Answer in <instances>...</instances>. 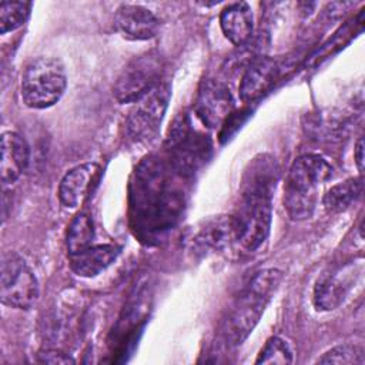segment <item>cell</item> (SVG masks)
<instances>
[{
  "label": "cell",
  "instance_id": "obj_11",
  "mask_svg": "<svg viewBox=\"0 0 365 365\" xmlns=\"http://www.w3.org/2000/svg\"><path fill=\"white\" fill-rule=\"evenodd\" d=\"M279 73L278 63L268 56L254 57L244 68L240 81V98L250 103L261 97L277 80Z\"/></svg>",
  "mask_w": 365,
  "mask_h": 365
},
{
  "label": "cell",
  "instance_id": "obj_10",
  "mask_svg": "<svg viewBox=\"0 0 365 365\" xmlns=\"http://www.w3.org/2000/svg\"><path fill=\"white\" fill-rule=\"evenodd\" d=\"M237 241V225L234 215H215L205 220L192 234L194 252L207 255L218 252Z\"/></svg>",
  "mask_w": 365,
  "mask_h": 365
},
{
  "label": "cell",
  "instance_id": "obj_2",
  "mask_svg": "<svg viewBox=\"0 0 365 365\" xmlns=\"http://www.w3.org/2000/svg\"><path fill=\"white\" fill-rule=\"evenodd\" d=\"M282 278V271L277 268H265L252 277L232 305L222 327L224 339L230 346L241 345L248 338L278 291Z\"/></svg>",
  "mask_w": 365,
  "mask_h": 365
},
{
  "label": "cell",
  "instance_id": "obj_21",
  "mask_svg": "<svg viewBox=\"0 0 365 365\" xmlns=\"http://www.w3.org/2000/svg\"><path fill=\"white\" fill-rule=\"evenodd\" d=\"M294 362V352L289 346V344L279 338V336H271L262 349L259 351L255 364H264V365H288Z\"/></svg>",
  "mask_w": 365,
  "mask_h": 365
},
{
  "label": "cell",
  "instance_id": "obj_17",
  "mask_svg": "<svg viewBox=\"0 0 365 365\" xmlns=\"http://www.w3.org/2000/svg\"><path fill=\"white\" fill-rule=\"evenodd\" d=\"M120 248L114 244H97L70 255L73 272L83 278H93L107 269L118 257Z\"/></svg>",
  "mask_w": 365,
  "mask_h": 365
},
{
  "label": "cell",
  "instance_id": "obj_4",
  "mask_svg": "<svg viewBox=\"0 0 365 365\" xmlns=\"http://www.w3.org/2000/svg\"><path fill=\"white\" fill-rule=\"evenodd\" d=\"M66 87L67 74L63 63L53 57H38L24 68L20 94L27 107L43 110L58 103Z\"/></svg>",
  "mask_w": 365,
  "mask_h": 365
},
{
  "label": "cell",
  "instance_id": "obj_22",
  "mask_svg": "<svg viewBox=\"0 0 365 365\" xmlns=\"http://www.w3.org/2000/svg\"><path fill=\"white\" fill-rule=\"evenodd\" d=\"M315 362L325 365H364L365 352L364 348L356 344H342L324 352Z\"/></svg>",
  "mask_w": 365,
  "mask_h": 365
},
{
  "label": "cell",
  "instance_id": "obj_12",
  "mask_svg": "<svg viewBox=\"0 0 365 365\" xmlns=\"http://www.w3.org/2000/svg\"><path fill=\"white\" fill-rule=\"evenodd\" d=\"M117 30L130 40L153 38L160 29L155 14L140 4H121L114 16Z\"/></svg>",
  "mask_w": 365,
  "mask_h": 365
},
{
  "label": "cell",
  "instance_id": "obj_3",
  "mask_svg": "<svg viewBox=\"0 0 365 365\" xmlns=\"http://www.w3.org/2000/svg\"><path fill=\"white\" fill-rule=\"evenodd\" d=\"M332 165L319 154H302L294 160L284 184V208L291 220L312 217L319 188L331 180Z\"/></svg>",
  "mask_w": 365,
  "mask_h": 365
},
{
  "label": "cell",
  "instance_id": "obj_1",
  "mask_svg": "<svg viewBox=\"0 0 365 365\" xmlns=\"http://www.w3.org/2000/svg\"><path fill=\"white\" fill-rule=\"evenodd\" d=\"M275 182V163L265 157L255 158L244 174L234 220L237 242L248 251L258 250L269 235Z\"/></svg>",
  "mask_w": 365,
  "mask_h": 365
},
{
  "label": "cell",
  "instance_id": "obj_24",
  "mask_svg": "<svg viewBox=\"0 0 365 365\" xmlns=\"http://www.w3.org/2000/svg\"><path fill=\"white\" fill-rule=\"evenodd\" d=\"M364 148H365V145H364V137L361 135V137L356 140V143H355V148H354V160H355V165H356V168H358V171H359V174H361V175H362V173H364V161H365Z\"/></svg>",
  "mask_w": 365,
  "mask_h": 365
},
{
  "label": "cell",
  "instance_id": "obj_13",
  "mask_svg": "<svg viewBox=\"0 0 365 365\" xmlns=\"http://www.w3.org/2000/svg\"><path fill=\"white\" fill-rule=\"evenodd\" d=\"M100 165L84 163L68 170L58 184V200L66 208H77L87 198L91 185L97 181Z\"/></svg>",
  "mask_w": 365,
  "mask_h": 365
},
{
  "label": "cell",
  "instance_id": "obj_14",
  "mask_svg": "<svg viewBox=\"0 0 365 365\" xmlns=\"http://www.w3.org/2000/svg\"><path fill=\"white\" fill-rule=\"evenodd\" d=\"M29 161L30 148L27 141L16 131H4L1 134V182L4 185L16 182L27 170Z\"/></svg>",
  "mask_w": 365,
  "mask_h": 365
},
{
  "label": "cell",
  "instance_id": "obj_23",
  "mask_svg": "<svg viewBox=\"0 0 365 365\" xmlns=\"http://www.w3.org/2000/svg\"><path fill=\"white\" fill-rule=\"evenodd\" d=\"M37 361L41 364H74V359L67 355L63 354L60 351H54V349H46V351H40L37 354Z\"/></svg>",
  "mask_w": 365,
  "mask_h": 365
},
{
  "label": "cell",
  "instance_id": "obj_18",
  "mask_svg": "<svg viewBox=\"0 0 365 365\" xmlns=\"http://www.w3.org/2000/svg\"><path fill=\"white\" fill-rule=\"evenodd\" d=\"M364 180L362 175L348 178L339 184L332 185L324 195L322 204L329 214H341L349 210L362 195Z\"/></svg>",
  "mask_w": 365,
  "mask_h": 365
},
{
  "label": "cell",
  "instance_id": "obj_15",
  "mask_svg": "<svg viewBox=\"0 0 365 365\" xmlns=\"http://www.w3.org/2000/svg\"><path fill=\"white\" fill-rule=\"evenodd\" d=\"M222 34L234 46L241 47L251 41L254 31V16L248 3L235 1L225 6L220 14Z\"/></svg>",
  "mask_w": 365,
  "mask_h": 365
},
{
  "label": "cell",
  "instance_id": "obj_5",
  "mask_svg": "<svg viewBox=\"0 0 365 365\" xmlns=\"http://www.w3.org/2000/svg\"><path fill=\"white\" fill-rule=\"evenodd\" d=\"M38 298V281L27 261L17 252L9 251L0 264L1 304L16 309H29Z\"/></svg>",
  "mask_w": 365,
  "mask_h": 365
},
{
  "label": "cell",
  "instance_id": "obj_20",
  "mask_svg": "<svg viewBox=\"0 0 365 365\" xmlns=\"http://www.w3.org/2000/svg\"><path fill=\"white\" fill-rule=\"evenodd\" d=\"M30 1H1L0 3V33L6 34L20 29L29 19Z\"/></svg>",
  "mask_w": 365,
  "mask_h": 365
},
{
  "label": "cell",
  "instance_id": "obj_19",
  "mask_svg": "<svg viewBox=\"0 0 365 365\" xmlns=\"http://www.w3.org/2000/svg\"><path fill=\"white\" fill-rule=\"evenodd\" d=\"M94 240V225L88 214L78 212L70 222L66 237V245L68 255L77 254L90 245Z\"/></svg>",
  "mask_w": 365,
  "mask_h": 365
},
{
  "label": "cell",
  "instance_id": "obj_16",
  "mask_svg": "<svg viewBox=\"0 0 365 365\" xmlns=\"http://www.w3.org/2000/svg\"><path fill=\"white\" fill-rule=\"evenodd\" d=\"M349 289L348 275L344 274V269L329 268L324 271L315 285L312 301L318 311H332L336 309L345 299Z\"/></svg>",
  "mask_w": 365,
  "mask_h": 365
},
{
  "label": "cell",
  "instance_id": "obj_9",
  "mask_svg": "<svg viewBox=\"0 0 365 365\" xmlns=\"http://www.w3.org/2000/svg\"><path fill=\"white\" fill-rule=\"evenodd\" d=\"M195 114L210 128L221 125L234 108L232 94L228 86L218 80H204L195 100Z\"/></svg>",
  "mask_w": 365,
  "mask_h": 365
},
{
  "label": "cell",
  "instance_id": "obj_8",
  "mask_svg": "<svg viewBox=\"0 0 365 365\" xmlns=\"http://www.w3.org/2000/svg\"><path fill=\"white\" fill-rule=\"evenodd\" d=\"M175 165L181 171H194L205 160L208 144L204 135L192 131L190 120L182 115L175 120L168 137Z\"/></svg>",
  "mask_w": 365,
  "mask_h": 365
},
{
  "label": "cell",
  "instance_id": "obj_7",
  "mask_svg": "<svg viewBox=\"0 0 365 365\" xmlns=\"http://www.w3.org/2000/svg\"><path fill=\"white\" fill-rule=\"evenodd\" d=\"M170 97V86L161 81L134 103L125 121L127 133L134 141L145 143L157 137Z\"/></svg>",
  "mask_w": 365,
  "mask_h": 365
},
{
  "label": "cell",
  "instance_id": "obj_6",
  "mask_svg": "<svg viewBox=\"0 0 365 365\" xmlns=\"http://www.w3.org/2000/svg\"><path fill=\"white\" fill-rule=\"evenodd\" d=\"M163 73L164 60L160 53L151 50L135 56L117 77L113 94L120 104L135 103L161 83Z\"/></svg>",
  "mask_w": 365,
  "mask_h": 365
}]
</instances>
